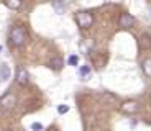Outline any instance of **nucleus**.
<instances>
[{"instance_id":"nucleus-4","label":"nucleus","mask_w":151,"mask_h":131,"mask_svg":"<svg viewBox=\"0 0 151 131\" xmlns=\"http://www.w3.org/2000/svg\"><path fill=\"white\" fill-rule=\"evenodd\" d=\"M28 79H30V74H28L27 69H25V67H18V69H17V84L25 85V84H28Z\"/></svg>"},{"instance_id":"nucleus-5","label":"nucleus","mask_w":151,"mask_h":131,"mask_svg":"<svg viewBox=\"0 0 151 131\" xmlns=\"http://www.w3.org/2000/svg\"><path fill=\"white\" fill-rule=\"evenodd\" d=\"M135 25V16L130 15V13H122L120 15V26L123 28H130V26Z\"/></svg>"},{"instance_id":"nucleus-12","label":"nucleus","mask_w":151,"mask_h":131,"mask_svg":"<svg viewBox=\"0 0 151 131\" xmlns=\"http://www.w3.org/2000/svg\"><path fill=\"white\" fill-rule=\"evenodd\" d=\"M53 7H54V10H56V13H64V4L61 2V0H54L53 2Z\"/></svg>"},{"instance_id":"nucleus-7","label":"nucleus","mask_w":151,"mask_h":131,"mask_svg":"<svg viewBox=\"0 0 151 131\" xmlns=\"http://www.w3.org/2000/svg\"><path fill=\"white\" fill-rule=\"evenodd\" d=\"M49 67L53 69V71L63 69L64 67V59H63V57H53V59L49 61Z\"/></svg>"},{"instance_id":"nucleus-2","label":"nucleus","mask_w":151,"mask_h":131,"mask_svg":"<svg viewBox=\"0 0 151 131\" xmlns=\"http://www.w3.org/2000/svg\"><path fill=\"white\" fill-rule=\"evenodd\" d=\"M76 21H77V25L81 26V28H89V26H92V23H94V16L91 15V13H87V11H77L76 13Z\"/></svg>"},{"instance_id":"nucleus-14","label":"nucleus","mask_w":151,"mask_h":131,"mask_svg":"<svg viewBox=\"0 0 151 131\" xmlns=\"http://www.w3.org/2000/svg\"><path fill=\"white\" fill-rule=\"evenodd\" d=\"M68 62H69V66H72V67H77V64H79V56H77V54H72V56H69Z\"/></svg>"},{"instance_id":"nucleus-1","label":"nucleus","mask_w":151,"mask_h":131,"mask_svg":"<svg viewBox=\"0 0 151 131\" xmlns=\"http://www.w3.org/2000/svg\"><path fill=\"white\" fill-rule=\"evenodd\" d=\"M27 30L23 28V26H13L10 30V43L13 46H17V48H20V46H23L25 43H27Z\"/></svg>"},{"instance_id":"nucleus-8","label":"nucleus","mask_w":151,"mask_h":131,"mask_svg":"<svg viewBox=\"0 0 151 131\" xmlns=\"http://www.w3.org/2000/svg\"><path fill=\"white\" fill-rule=\"evenodd\" d=\"M140 48L143 49V51H146V49H151V36L150 34H141L140 36Z\"/></svg>"},{"instance_id":"nucleus-6","label":"nucleus","mask_w":151,"mask_h":131,"mask_svg":"<svg viewBox=\"0 0 151 131\" xmlns=\"http://www.w3.org/2000/svg\"><path fill=\"white\" fill-rule=\"evenodd\" d=\"M138 110H140V103L138 102H125L122 105V112H125V113H136Z\"/></svg>"},{"instance_id":"nucleus-13","label":"nucleus","mask_w":151,"mask_h":131,"mask_svg":"<svg viewBox=\"0 0 151 131\" xmlns=\"http://www.w3.org/2000/svg\"><path fill=\"white\" fill-rule=\"evenodd\" d=\"M79 74H81L82 79H87L89 75H91V67H89V66H82V67L79 69Z\"/></svg>"},{"instance_id":"nucleus-10","label":"nucleus","mask_w":151,"mask_h":131,"mask_svg":"<svg viewBox=\"0 0 151 131\" xmlns=\"http://www.w3.org/2000/svg\"><path fill=\"white\" fill-rule=\"evenodd\" d=\"M10 77V69H8L7 64H0V79L2 80H7V79Z\"/></svg>"},{"instance_id":"nucleus-9","label":"nucleus","mask_w":151,"mask_h":131,"mask_svg":"<svg viewBox=\"0 0 151 131\" xmlns=\"http://www.w3.org/2000/svg\"><path fill=\"white\" fill-rule=\"evenodd\" d=\"M4 2L8 8H12V10H18L23 5V0H4Z\"/></svg>"},{"instance_id":"nucleus-3","label":"nucleus","mask_w":151,"mask_h":131,"mask_svg":"<svg viewBox=\"0 0 151 131\" xmlns=\"http://www.w3.org/2000/svg\"><path fill=\"white\" fill-rule=\"evenodd\" d=\"M0 105H2V108L4 110H12L13 107L17 105V98L13 94H5L0 100Z\"/></svg>"},{"instance_id":"nucleus-15","label":"nucleus","mask_w":151,"mask_h":131,"mask_svg":"<svg viewBox=\"0 0 151 131\" xmlns=\"http://www.w3.org/2000/svg\"><path fill=\"white\" fill-rule=\"evenodd\" d=\"M58 112H59L61 115H64V113L69 112V107L68 105H59V107H58Z\"/></svg>"},{"instance_id":"nucleus-18","label":"nucleus","mask_w":151,"mask_h":131,"mask_svg":"<svg viewBox=\"0 0 151 131\" xmlns=\"http://www.w3.org/2000/svg\"><path fill=\"white\" fill-rule=\"evenodd\" d=\"M0 51H2V46H0Z\"/></svg>"},{"instance_id":"nucleus-11","label":"nucleus","mask_w":151,"mask_h":131,"mask_svg":"<svg viewBox=\"0 0 151 131\" xmlns=\"http://www.w3.org/2000/svg\"><path fill=\"white\" fill-rule=\"evenodd\" d=\"M141 67H143L145 74H146L148 77H151V57H148V59L143 61V66H141Z\"/></svg>"},{"instance_id":"nucleus-19","label":"nucleus","mask_w":151,"mask_h":131,"mask_svg":"<svg viewBox=\"0 0 151 131\" xmlns=\"http://www.w3.org/2000/svg\"><path fill=\"white\" fill-rule=\"evenodd\" d=\"M150 11H151V7H150Z\"/></svg>"},{"instance_id":"nucleus-16","label":"nucleus","mask_w":151,"mask_h":131,"mask_svg":"<svg viewBox=\"0 0 151 131\" xmlns=\"http://www.w3.org/2000/svg\"><path fill=\"white\" fill-rule=\"evenodd\" d=\"M31 131H43V125L41 123H33L31 125Z\"/></svg>"},{"instance_id":"nucleus-17","label":"nucleus","mask_w":151,"mask_h":131,"mask_svg":"<svg viewBox=\"0 0 151 131\" xmlns=\"http://www.w3.org/2000/svg\"><path fill=\"white\" fill-rule=\"evenodd\" d=\"M102 98H105V100H109L110 102V103H115V97H112V95H110V94H107V92H105V94H104L102 95Z\"/></svg>"}]
</instances>
